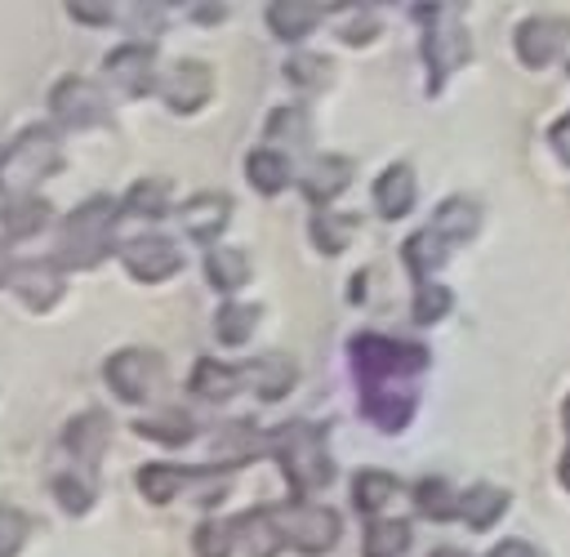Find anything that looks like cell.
Segmentation results:
<instances>
[{"mask_svg":"<svg viewBox=\"0 0 570 557\" xmlns=\"http://www.w3.org/2000/svg\"><path fill=\"white\" fill-rule=\"evenodd\" d=\"M325 441H330V423H312V419H294V423H281V428L263 432V446L276 455L294 499L334 481V459H330Z\"/></svg>","mask_w":570,"mask_h":557,"instance_id":"6da1fadb","label":"cell"},{"mask_svg":"<svg viewBox=\"0 0 570 557\" xmlns=\"http://www.w3.org/2000/svg\"><path fill=\"white\" fill-rule=\"evenodd\" d=\"M116 218H120V201H116V196H89L85 205H76V209L62 218V227H58L53 263H58L62 272L98 267V263L111 254Z\"/></svg>","mask_w":570,"mask_h":557,"instance_id":"7a4b0ae2","label":"cell"},{"mask_svg":"<svg viewBox=\"0 0 570 557\" xmlns=\"http://www.w3.org/2000/svg\"><path fill=\"white\" fill-rule=\"evenodd\" d=\"M347 356H352V370H356L361 383L414 379L432 361L423 343H405V339H387V334H352Z\"/></svg>","mask_w":570,"mask_h":557,"instance_id":"3957f363","label":"cell"},{"mask_svg":"<svg viewBox=\"0 0 570 557\" xmlns=\"http://www.w3.org/2000/svg\"><path fill=\"white\" fill-rule=\"evenodd\" d=\"M419 18H428L423 27V62H428V89L436 94L445 85L450 71H459L468 58H472V40L468 31L454 22V9L450 4H414Z\"/></svg>","mask_w":570,"mask_h":557,"instance_id":"277c9868","label":"cell"},{"mask_svg":"<svg viewBox=\"0 0 570 557\" xmlns=\"http://www.w3.org/2000/svg\"><path fill=\"white\" fill-rule=\"evenodd\" d=\"M276 530H281V544H289L294 553H307V557H321L338 544V512L321 508V504H307V499H294V504H267Z\"/></svg>","mask_w":570,"mask_h":557,"instance_id":"5b68a950","label":"cell"},{"mask_svg":"<svg viewBox=\"0 0 570 557\" xmlns=\"http://www.w3.org/2000/svg\"><path fill=\"white\" fill-rule=\"evenodd\" d=\"M62 169V143L53 129H22L4 156V187L13 196H31V187Z\"/></svg>","mask_w":570,"mask_h":557,"instance_id":"8992f818","label":"cell"},{"mask_svg":"<svg viewBox=\"0 0 570 557\" xmlns=\"http://www.w3.org/2000/svg\"><path fill=\"white\" fill-rule=\"evenodd\" d=\"M102 379H107V388H111L120 401L142 405V401H151V397L160 392V383H165V361H160L156 348H120V352H111V356L102 361Z\"/></svg>","mask_w":570,"mask_h":557,"instance_id":"52a82bcc","label":"cell"},{"mask_svg":"<svg viewBox=\"0 0 570 557\" xmlns=\"http://www.w3.org/2000/svg\"><path fill=\"white\" fill-rule=\"evenodd\" d=\"M49 111H53V120L67 125V129H94V125H107V120H111L107 94H102L89 76H62V80L49 89Z\"/></svg>","mask_w":570,"mask_h":557,"instance_id":"ba28073f","label":"cell"},{"mask_svg":"<svg viewBox=\"0 0 570 557\" xmlns=\"http://www.w3.org/2000/svg\"><path fill=\"white\" fill-rule=\"evenodd\" d=\"M102 76L125 98H147L151 89H160V80H156V49L142 45V40H125V45H116L102 58Z\"/></svg>","mask_w":570,"mask_h":557,"instance_id":"9c48e42d","label":"cell"},{"mask_svg":"<svg viewBox=\"0 0 570 557\" xmlns=\"http://www.w3.org/2000/svg\"><path fill=\"white\" fill-rule=\"evenodd\" d=\"M120 263H125V272L134 281L160 285V281H169L183 267V250L169 236H160V232H142V236H129L120 245Z\"/></svg>","mask_w":570,"mask_h":557,"instance_id":"30bf717a","label":"cell"},{"mask_svg":"<svg viewBox=\"0 0 570 557\" xmlns=\"http://www.w3.org/2000/svg\"><path fill=\"white\" fill-rule=\"evenodd\" d=\"M419 388L410 379H383V383H361V414L379 432H401L414 419Z\"/></svg>","mask_w":570,"mask_h":557,"instance_id":"8fae6325","label":"cell"},{"mask_svg":"<svg viewBox=\"0 0 570 557\" xmlns=\"http://www.w3.org/2000/svg\"><path fill=\"white\" fill-rule=\"evenodd\" d=\"M209 89H214V71L205 67V62H196V58H183V62H174L169 71H165V80H160V98H165V107L169 111H200L205 107V98H209Z\"/></svg>","mask_w":570,"mask_h":557,"instance_id":"7c38bea8","label":"cell"},{"mask_svg":"<svg viewBox=\"0 0 570 557\" xmlns=\"http://www.w3.org/2000/svg\"><path fill=\"white\" fill-rule=\"evenodd\" d=\"M517 53L525 67H548L557 53H570V22L561 18H525L517 27Z\"/></svg>","mask_w":570,"mask_h":557,"instance_id":"4fadbf2b","label":"cell"},{"mask_svg":"<svg viewBox=\"0 0 570 557\" xmlns=\"http://www.w3.org/2000/svg\"><path fill=\"white\" fill-rule=\"evenodd\" d=\"M13 290H18V299L31 307V312H49L58 299H62V290H67V281H62V267L53 263V258H27V263H18V272H13Z\"/></svg>","mask_w":570,"mask_h":557,"instance_id":"5bb4252c","label":"cell"},{"mask_svg":"<svg viewBox=\"0 0 570 557\" xmlns=\"http://www.w3.org/2000/svg\"><path fill=\"white\" fill-rule=\"evenodd\" d=\"M223 468L218 463H209V468H178V463H142L138 468V490H142V499L147 504H169L174 495H183L187 486H196V481H209V477H218Z\"/></svg>","mask_w":570,"mask_h":557,"instance_id":"9a60e30c","label":"cell"},{"mask_svg":"<svg viewBox=\"0 0 570 557\" xmlns=\"http://www.w3.org/2000/svg\"><path fill=\"white\" fill-rule=\"evenodd\" d=\"M107 441H111V419H107L102 410H85V414L67 419V428H62V446L76 455V463H80L85 472L98 468Z\"/></svg>","mask_w":570,"mask_h":557,"instance_id":"2e32d148","label":"cell"},{"mask_svg":"<svg viewBox=\"0 0 570 557\" xmlns=\"http://www.w3.org/2000/svg\"><path fill=\"white\" fill-rule=\"evenodd\" d=\"M227 218H232V201H227L223 192H196V196L183 201V209H178L183 232H187L191 241H200V245L218 241V232L227 227Z\"/></svg>","mask_w":570,"mask_h":557,"instance_id":"e0dca14e","label":"cell"},{"mask_svg":"<svg viewBox=\"0 0 570 557\" xmlns=\"http://www.w3.org/2000/svg\"><path fill=\"white\" fill-rule=\"evenodd\" d=\"M330 13H334V4L276 0V4H267V27H272V36H276V40H303V36H312Z\"/></svg>","mask_w":570,"mask_h":557,"instance_id":"ac0fdd59","label":"cell"},{"mask_svg":"<svg viewBox=\"0 0 570 557\" xmlns=\"http://www.w3.org/2000/svg\"><path fill=\"white\" fill-rule=\"evenodd\" d=\"M347 183H352V160L347 156H316L303 169V196L321 209H330V201H338Z\"/></svg>","mask_w":570,"mask_h":557,"instance_id":"d6986e66","label":"cell"},{"mask_svg":"<svg viewBox=\"0 0 570 557\" xmlns=\"http://www.w3.org/2000/svg\"><path fill=\"white\" fill-rule=\"evenodd\" d=\"M245 379H249V388H254L263 401H281V397L294 388L298 365H294L285 352H263L258 361H245Z\"/></svg>","mask_w":570,"mask_h":557,"instance_id":"ffe728a7","label":"cell"},{"mask_svg":"<svg viewBox=\"0 0 570 557\" xmlns=\"http://www.w3.org/2000/svg\"><path fill=\"white\" fill-rule=\"evenodd\" d=\"M240 388H249L245 365H227V361L205 356V361H196V370H191V392H196L200 401H232Z\"/></svg>","mask_w":570,"mask_h":557,"instance_id":"44dd1931","label":"cell"},{"mask_svg":"<svg viewBox=\"0 0 570 557\" xmlns=\"http://www.w3.org/2000/svg\"><path fill=\"white\" fill-rule=\"evenodd\" d=\"M374 209H379V218H405L414 209V169L410 165H387L374 178Z\"/></svg>","mask_w":570,"mask_h":557,"instance_id":"7402d4cb","label":"cell"},{"mask_svg":"<svg viewBox=\"0 0 570 557\" xmlns=\"http://www.w3.org/2000/svg\"><path fill=\"white\" fill-rule=\"evenodd\" d=\"M428 227H432L445 245H468V241L476 236V227H481V209H476L472 201H463V196H450V201L436 205V214H432Z\"/></svg>","mask_w":570,"mask_h":557,"instance_id":"603a6c76","label":"cell"},{"mask_svg":"<svg viewBox=\"0 0 570 557\" xmlns=\"http://www.w3.org/2000/svg\"><path fill=\"white\" fill-rule=\"evenodd\" d=\"M236 544H240L245 557H276V553L285 548V544H281V530H276V521H272V512H267V504L236 517Z\"/></svg>","mask_w":570,"mask_h":557,"instance_id":"cb8c5ba5","label":"cell"},{"mask_svg":"<svg viewBox=\"0 0 570 557\" xmlns=\"http://www.w3.org/2000/svg\"><path fill=\"white\" fill-rule=\"evenodd\" d=\"M445 254H450V245L432 232V227H419L414 236H405V245H401V263L410 267V276L423 285V281H432L436 272H441V263H445Z\"/></svg>","mask_w":570,"mask_h":557,"instance_id":"d4e9b609","label":"cell"},{"mask_svg":"<svg viewBox=\"0 0 570 557\" xmlns=\"http://www.w3.org/2000/svg\"><path fill=\"white\" fill-rule=\"evenodd\" d=\"M245 174H249V187H254V192H263V196L285 192V187H289V178H294L289 156H285V152H276V147H258V152H249Z\"/></svg>","mask_w":570,"mask_h":557,"instance_id":"484cf974","label":"cell"},{"mask_svg":"<svg viewBox=\"0 0 570 557\" xmlns=\"http://www.w3.org/2000/svg\"><path fill=\"white\" fill-rule=\"evenodd\" d=\"M49 218H53V214H49V201H45V196H13V201H4V205H0L4 236H13V241L36 236Z\"/></svg>","mask_w":570,"mask_h":557,"instance_id":"4316f807","label":"cell"},{"mask_svg":"<svg viewBox=\"0 0 570 557\" xmlns=\"http://www.w3.org/2000/svg\"><path fill=\"white\" fill-rule=\"evenodd\" d=\"M396 477L392 472H383V468H361L356 477H352V504H356V512H365V517H379L392 499H396Z\"/></svg>","mask_w":570,"mask_h":557,"instance_id":"83f0119b","label":"cell"},{"mask_svg":"<svg viewBox=\"0 0 570 557\" xmlns=\"http://www.w3.org/2000/svg\"><path fill=\"white\" fill-rule=\"evenodd\" d=\"M205 276H209V285H214L218 294H236V290L249 281V258H245L240 250H232V245H209V254H205Z\"/></svg>","mask_w":570,"mask_h":557,"instance_id":"f1b7e54d","label":"cell"},{"mask_svg":"<svg viewBox=\"0 0 570 557\" xmlns=\"http://www.w3.org/2000/svg\"><path fill=\"white\" fill-rule=\"evenodd\" d=\"M508 508V490L499 486H472L459 495V517L472 526V530H490Z\"/></svg>","mask_w":570,"mask_h":557,"instance_id":"f546056e","label":"cell"},{"mask_svg":"<svg viewBox=\"0 0 570 557\" xmlns=\"http://www.w3.org/2000/svg\"><path fill=\"white\" fill-rule=\"evenodd\" d=\"M120 214H129V218H165L169 214V178H138L120 196Z\"/></svg>","mask_w":570,"mask_h":557,"instance_id":"4dcf8cb0","label":"cell"},{"mask_svg":"<svg viewBox=\"0 0 570 557\" xmlns=\"http://www.w3.org/2000/svg\"><path fill=\"white\" fill-rule=\"evenodd\" d=\"M356 227H361V218H356V214L316 209V214H312V245H316L321 254H343V250L352 245Z\"/></svg>","mask_w":570,"mask_h":557,"instance_id":"1f68e13d","label":"cell"},{"mask_svg":"<svg viewBox=\"0 0 570 557\" xmlns=\"http://www.w3.org/2000/svg\"><path fill=\"white\" fill-rule=\"evenodd\" d=\"M365 557H401L410 548V521H392V517H374L365 526V539H361Z\"/></svg>","mask_w":570,"mask_h":557,"instance_id":"d6a6232c","label":"cell"},{"mask_svg":"<svg viewBox=\"0 0 570 557\" xmlns=\"http://www.w3.org/2000/svg\"><path fill=\"white\" fill-rule=\"evenodd\" d=\"M134 432H138V437H147V441H160V446H183V441H191V437H196V419H191V414H183V410H165V414L138 419V423H134Z\"/></svg>","mask_w":570,"mask_h":557,"instance_id":"836d02e7","label":"cell"},{"mask_svg":"<svg viewBox=\"0 0 570 557\" xmlns=\"http://www.w3.org/2000/svg\"><path fill=\"white\" fill-rule=\"evenodd\" d=\"M414 508L423 512V517H432V521H450V517H459V495L441 481V477H423V481H414Z\"/></svg>","mask_w":570,"mask_h":557,"instance_id":"e575fe53","label":"cell"},{"mask_svg":"<svg viewBox=\"0 0 570 557\" xmlns=\"http://www.w3.org/2000/svg\"><path fill=\"white\" fill-rule=\"evenodd\" d=\"M254 325H258V307H249V303H223L214 316V334L227 348H240L254 334Z\"/></svg>","mask_w":570,"mask_h":557,"instance_id":"d590c367","label":"cell"},{"mask_svg":"<svg viewBox=\"0 0 570 557\" xmlns=\"http://www.w3.org/2000/svg\"><path fill=\"white\" fill-rule=\"evenodd\" d=\"M53 499H58V508L71 512V517L89 512V508H94V477H89V472H58V477H53Z\"/></svg>","mask_w":570,"mask_h":557,"instance_id":"8d00e7d4","label":"cell"},{"mask_svg":"<svg viewBox=\"0 0 570 557\" xmlns=\"http://www.w3.org/2000/svg\"><path fill=\"white\" fill-rule=\"evenodd\" d=\"M236 544V521H200L191 535V553L196 557H232Z\"/></svg>","mask_w":570,"mask_h":557,"instance_id":"74e56055","label":"cell"},{"mask_svg":"<svg viewBox=\"0 0 570 557\" xmlns=\"http://www.w3.org/2000/svg\"><path fill=\"white\" fill-rule=\"evenodd\" d=\"M272 143H307V134H312V120H307V111L303 107H276L272 116H267V129H263Z\"/></svg>","mask_w":570,"mask_h":557,"instance_id":"f35d334b","label":"cell"},{"mask_svg":"<svg viewBox=\"0 0 570 557\" xmlns=\"http://www.w3.org/2000/svg\"><path fill=\"white\" fill-rule=\"evenodd\" d=\"M450 290L445 285H436V281H423V285H414V303H410V316L419 321V325H432V321H441L445 312H450Z\"/></svg>","mask_w":570,"mask_h":557,"instance_id":"ab89813d","label":"cell"},{"mask_svg":"<svg viewBox=\"0 0 570 557\" xmlns=\"http://www.w3.org/2000/svg\"><path fill=\"white\" fill-rule=\"evenodd\" d=\"M285 80L298 85V89H321L330 80V58H321V53H289Z\"/></svg>","mask_w":570,"mask_h":557,"instance_id":"60d3db41","label":"cell"},{"mask_svg":"<svg viewBox=\"0 0 570 557\" xmlns=\"http://www.w3.org/2000/svg\"><path fill=\"white\" fill-rule=\"evenodd\" d=\"M27 535H31V521L13 504H0V557H18Z\"/></svg>","mask_w":570,"mask_h":557,"instance_id":"b9f144b4","label":"cell"},{"mask_svg":"<svg viewBox=\"0 0 570 557\" xmlns=\"http://www.w3.org/2000/svg\"><path fill=\"white\" fill-rule=\"evenodd\" d=\"M67 18H76L80 27H111L116 22V4H98V0H71Z\"/></svg>","mask_w":570,"mask_h":557,"instance_id":"7bdbcfd3","label":"cell"},{"mask_svg":"<svg viewBox=\"0 0 570 557\" xmlns=\"http://www.w3.org/2000/svg\"><path fill=\"white\" fill-rule=\"evenodd\" d=\"M338 36H343L347 45H370V40L379 36V18H374L370 9H352V22L338 27Z\"/></svg>","mask_w":570,"mask_h":557,"instance_id":"ee69618b","label":"cell"},{"mask_svg":"<svg viewBox=\"0 0 570 557\" xmlns=\"http://www.w3.org/2000/svg\"><path fill=\"white\" fill-rule=\"evenodd\" d=\"M548 143H552V152L561 156V165H570V116H561V120L548 129Z\"/></svg>","mask_w":570,"mask_h":557,"instance_id":"f6af8a7d","label":"cell"},{"mask_svg":"<svg viewBox=\"0 0 570 557\" xmlns=\"http://www.w3.org/2000/svg\"><path fill=\"white\" fill-rule=\"evenodd\" d=\"M129 13L138 22V31H147V36L160 31V4H129Z\"/></svg>","mask_w":570,"mask_h":557,"instance_id":"bcb514c9","label":"cell"},{"mask_svg":"<svg viewBox=\"0 0 570 557\" xmlns=\"http://www.w3.org/2000/svg\"><path fill=\"white\" fill-rule=\"evenodd\" d=\"M490 557H539V553H534L525 539H503V544L490 548Z\"/></svg>","mask_w":570,"mask_h":557,"instance_id":"7dc6e473","label":"cell"},{"mask_svg":"<svg viewBox=\"0 0 570 557\" xmlns=\"http://www.w3.org/2000/svg\"><path fill=\"white\" fill-rule=\"evenodd\" d=\"M191 18L196 22H223L227 18V4H191Z\"/></svg>","mask_w":570,"mask_h":557,"instance_id":"c3c4849f","label":"cell"},{"mask_svg":"<svg viewBox=\"0 0 570 557\" xmlns=\"http://www.w3.org/2000/svg\"><path fill=\"white\" fill-rule=\"evenodd\" d=\"M13 272H18V263H13V254H9V245L0 241V290H4V285H13Z\"/></svg>","mask_w":570,"mask_h":557,"instance_id":"681fc988","label":"cell"},{"mask_svg":"<svg viewBox=\"0 0 570 557\" xmlns=\"http://www.w3.org/2000/svg\"><path fill=\"white\" fill-rule=\"evenodd\" d=\"M557 472H561V486L570 490V446H566V455H561V468H557Z\"/></svg>","mask_w":570,"mask_h":557,"instance_id":"f907efd6","label":"cell"},{"mask_svg":"<svg viewBox=\"0 0 570 557\" xmlns=\"http://www.w3.org/2000/svg\"><path fill=\"white\" fill-rule=\"evenodd\" d=\"M432 557H463V553H459V548H436Z\"/></svg>","mask_w":570,"mask_h":557,"instance_id":"816d5d0a","label":"cell"},{"mask_svg":"<svg viewBox=\"0 0 570 557\" xmlns=\"http://www.w3.org/2000/svg\"><path fill=\"white\" fill-rule=\"evenodd\" d=\"M4 156H9V147H0V187H4Z\"/></svg>","mask_w":570,"mask_h":557,"instance_id":"f5cc1de1","label":"cell"},{"mask_svg":"<svg viewBox=\"0 0 570 557\" xmlns=\"http://www.w3.org/2000/svg\"><path fill=\"white\" fill-rule=\"evenodd\" d=\"M566 428H570V401H566Z\"/></svg>","mask_w":570,"mask_h":557,"instance_id":"db71d44e","label":"cell"}]
</instances>
